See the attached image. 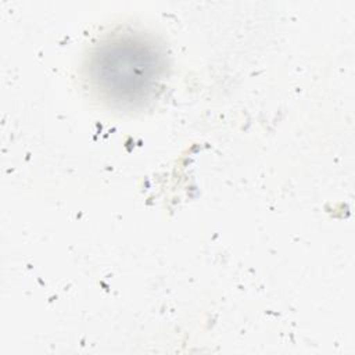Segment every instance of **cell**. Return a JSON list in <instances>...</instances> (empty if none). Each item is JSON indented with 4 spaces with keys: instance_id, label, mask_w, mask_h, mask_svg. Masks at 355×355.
Segmentation results:
<instances>
[{
    "instance_id": "6da1fadb",
    "label": "cell",
    "mask_w": 355,
    "mask_h": 355,
    "mask_svg": "<svg viewBox=\"0 0 355 355\" xmlns=\"http://www.w3.org/2000/svg\"><path fill=\"white\" fill-rule=\"evenodd\" d=\"M162 69V55L157 47L133 35L105 40L89 61L93 87L119 105L143 103L158 86Z\"/></svg>"
}]
</instances>
